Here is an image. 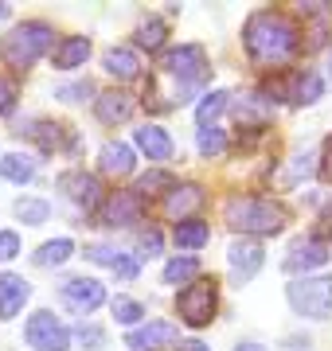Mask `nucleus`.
Returning a JSON list of instances; mask_svg holds the SVG:
<instances>
[{
  "label": "nucleus",
  "instance_id": "f257e3e1",
  "mask_svg": "<svg viewBox=\"0 0 332 351\" xmlns=\"http://www.w3.org/2000/svg\"><path fill=\"white\" fill-rule=\"evenodd\" d=\"M246 51L262 66H278L297 51V24L281 12H254L246 20Z\"/></svg>",
  "mask_w": 332,
  "mask_h": 351
},
{
  "label": "nucleus",
  "instance_id": "f03ea898",
  "mask_svg": "<svg viewBox=\"0 0 332 351\" xmlns=\"http://www.w3.org/2000/svg\"><path fill=\"white\" fill-rule=\"evenodd\" d=\"M227 215V223L235 230H243V234H278L281 226H285V207L270 199H258V195H239V199H230L223 207Z\"/></svg>",
  "mask_w": 332,
  "mask_h": 351
},
{
  "label": "nucleus",
  "instance_id": "7ed1b4c3",
  "mask_svg": "<svg viewBox=\"0 0 332 351\" xmlns=\"http://www.w3.org/2000/svg\"><path fill=\"white\" fill-rule=\"evenodd\" d=\"M51 43H55L51 27L39 24V20H32V24H20V27H12V32L4 36V43H0V59H4L8 66H16V71H24V66L36 63Z\"/></svg>",
  "mask_w": 332,
  "mask_h": 351
},
{
  "label": "nucleus",
  "instance_id": "20e7f679",
  "mask_svg": "<svg viewBox=\"0 0 332 351\" xmlns=\"http://www.w3.org/2000/svg\"><path fill=\"white\" fill-rule=\"evenodd\" d=\"M289 304L301 316L324 320L332 313V277H301L289 285Z\"/></svg>",
  "mask_w": 332,
  "mask_h": 351
},
{
  "label": "nucleus",
  "instance_id": "39448f33",
  "mask_svg": "<svg viewBox=\"0 0 332 351\" xmlns=\"http://www.w3.org/2000/svg\"><path fill=\"white\" fill-rule=\"evenodd\" d=\"M172 78H180V86H195V82H204L207 78V51L200 43H184V47L168 51L165 59H161Z\"/></svg>",
  "mask_w": 332,
  "mask_h": 351
},
{
  "label": "nucleus",
  "instance_id": "423d86ee",
  "mask_svg": "<svg viewBox=\"0 0 332 351\" xmlns=\"http://www.w3.org/2000/svg\"><path fill=\"white\" fill-rule=\"evenodd\" d=\"M176 308H180V320L184 324H192V328L211 324V316H215V281H195V285H188L176 297Z\"/></svg>",
  "mask_w": 332,
  "mask_h": 351
},
{
  "label": "nucleus",
  "instance_id": "0eeeda50",
  "mask_svg": "<svg viewBox=\"0 0 332 351\" xmlns=\"http://www.w3.org/2000/svg\"><path fill=\"white\" fill-rule=\"evenodd\" d=\"M24 336H27V343H32L36 351H67V348H71L67 328L59 324L51 313H32V316H27Z\"/></svg>",
  "mask_w": 332,
  "mask_h": 351
},
{
  "label": "nucleus",
  "instance_id": "6e6552de",
  "mask_svg": "<svg viewBox=\"0 0 332 351\" xmlns=\"http://www.w3.org/2000/svg\"><path fill=\"white\" fill-rule=\"evenodd\" d=\"M102 301H106V289L98 285L94 277H71V281H63V304L71 308V313L86 316Z\"/></svg>",
  "mask_w": 332,
  "mask_h": 351
},
{
  "label": "nucleus",
  "instance_id": "1a4fd4ad",
  "mask_svg": "<svg viewBox=\"0 0 332 351\" xmlns=\"http://www.w3.org/2000/svg\"><path fill=\"white\" fill-rule=\"evenodd\" d=\"M180 339V328L168 324V320H149L145 328H133L126 336V348L129 351H161V348H172Z\"/></svg>",
  "mask_w": 332,
  "mask_h": 351
},
{
  "label": "nucleus",
  "instance_id": "9d476101",
  "mask_svg": "<svg viewBox=\"0 0 332 351\" xmlns=\"http://www.w3.org/2000/svg\"><path fill=\"white\" fill-rule=\"evenodd\" d=\"M227 262H230V281L243 285V281H250L262 269V246L250 239H235L227 246Z\"/></svg>",
  "mask_w": 332,
  "mask_h": 351
},
{
  "label": "nucleus",
  "instance_id": "9b49d317",
  "mask_svg": "<svg viewBox=\"0 0 332 351\" xmlns=\"http://www.w3.org/2000/svg\"><path fill=\"white\" fill-rule=\"evenodd\" d=\"M59 188L71 195V199L78 203V207H86V211H94L98 207V199H102V188H98V180L86 172H63L59 176Z\"/></svg>",
  "mask_w": 332,
  "mask_h": 351
},
{
  "label": "nucleus",
  "instance_id": "f8f14e48",
  "mask_svg": "<svg viewBox=\"0 0 332 351\" xmlns=\"http://www.w3.org/2000/svg\"><path fill=\"white\" fill-rule=\"evenodd\" d=\"M102 219H106V226H129V223H137V219H141V195H137V191H114V195H110V203H106Z\"/></svg>",
  "mask_w": 332,
  "mask_h": 351
},
{
  "label": "nucleus",
  "instance_id": "ddd939ff",
  "mask_svg": "<svg viewBox=\"0 0 332 351\" xmlns=\"http://www.w3.org/2000/svg\"><path fill=\"white\" fill-rule=\"evenodd\" d=\"M27 297H32V289H27L24 277L0 274V320H12V316L24 308Z\"/></svg>",
  "mask_w": 332,
  "mask_h": 351
},
{
  "label": "nucleus",
  "instance_id": "4468645a",
  "mask_svg": "<svg viewBox=\"0 0 332 351\" xmlns=\"http://www.w3.org/2000/svg\"><path fill=\"white\" fill-rule=\"evenodd\" d=\"M329 262V246L324 242H294V250L285 258V274H301V269H317Z\"/></svg>",
  "mask_w": 332,
  "mask_h": 351
},
{
  "label": "nucleus",
  "instance_id": "2eb2a0df",
  "mask_svg": "<svg viewBox=\"0 0 332 351\" xmlns=\"http://www.w3.org/2000/svg\"><path fill=\"white\" fill-rule=\"evenodd\" d=\"M200 203H204V191L195 188V184H184V188H172L165 195V215L168 219H184V223H188V215H192Z\"/></svg>",
  "mask_w": 332,
  "mask_h": 351
},
{
  "label": "nucleus",
  "instance_id": "dca6fc26",
  "mask_svg": "<svg viewBox=\"0 0 332 351\" xmlns=\"http://www.w3.org/2000/svg\"><path fill=\"white\" fill-rule=\"evenodd\" d=\"M86 258L90 262H98V265H106V269H114L121 281H133V277H137V262H133L129 254L110 250V246H86Z\"/></svg>",
  "mask_w": 332,
  "mask_h": 351
},
{
  "label": "nucleus",
  "instance_id": "f3484780",
  "mask_svg": "<svg viewBox=\"0 0 332 351\" xmlns=\"http://www.w3.org/2000/svg\"><path fill=\"white\" fill-rule=\"evenodd\" d=\"M94 110H98V117H102L106 125H117V121H126L129 113H133V98L121 94V90H106V94H98Z\"/></svg>",
  "mask_w": 332,
  "mask_h": 351
},
{
  "label": "nucleus",
  "instance_id": "a211bd4d",
  "mask_svg": "<svg viewBox=\"0 0 332 351\" xmlns=\"http://www.w3.org/2000/svg\"><path fill=\"white\" fill-rule=\"evenodd\" d=\"M133 141H137V149L149 156V160H168L172 156V141H168L165 129H156V125H145L133 133Z\"/></svg>",
  "mask_w": 332,
  "mask_h": 351
},
{
  "label": "nucleus",
  "instance_id": "6ab92c4d",
  "mask_svg": "<svg viewBox=\"0 0 332 351\" xmlns=\"http://www.w3.org/2000/svg\"><path fill=\"white\" fill-rule=\"evenodd\" d=\"M86 55H90V39L86 36H67L63 43H55L51 63L59 66V71H71V66L86 63Z\"/></svg>",
  "mask_w": 332,
  "mask_h": 351
},
{
  "label": "nucleus",
  "instance_id": "aec40b11",
  "mask_svg": "<svg viewBox=\"0 0 332 351\" xmlns=\"http://www.w3.org/2000/svg\"><path fill=\"white\" fill-rule=\"evenodd\" d=\"M102 172L129 176V172H133V149L121 145V141H106V145H102Z\"/></svg>",
  "mask_w": 332,
  "mask_h": 351
},
{
  "label": "nucleus",
  "instance_id": "412c9836",
  "mask_svg": "<svg viewBox=\"0 0 332 351\" xmlns=\"http://www.w3.org/2000/svg\"><path fill=\"white\" fill-rule=\"evenodd\" d=\"M0 176L12 180V184H27V180L36 176V160H32V156H20V152H8V156L0 160Z\"/></svg>",
  "mask_w": 332,
  "mask_h": 351
},
{
  "label": "nucleus",
  "instance_id": "4be33fe9",
  "mask_svg": "<svg viewBox=\"0 0 332 351\" xmlns=\"http://www.w3.org/2000/svg\"><path fill=\"white\" fill-rule=\"evenodd\" d=\"M102 63H106V71H110L114 78H133L137 75V55H133L129 47H110Z\"/></svg>",
  "mask_w": 332,
  "mask_h": 351
},
{
  "label": "nucleus",
  "instance_id": "5701e85b",
  "mask_svg": "<svg viewBox=\"0 0 332 351\" xmlns=\"http://www.w3.org/2000/svg\"><path fill=\"white\" fill-rule=\"evenodd\" d=\"M207 239H211V230H207V223H200V219L176 223V246H184V250H200Z\"/></svg>",
  "mask_w": 332,
  "mask_h": 351
},
{
  "label": "nucleus",
  "instance_id": "b1692460",
  "mask_svg": "<svg viewBox=\"0 0 332 351\" xmlns=\"http://www.w3.org/2000/svg\"><path fill=\"white\" fill-rule=\"evenodd\" d=\"M71 250H75V242H71V239L43 242V246H39V254L32 258V262H36V265H63L67 258H71Z\"/></svg>",
  "mask_w": 332,
  "mask_h": 351
},
{
  "label": "nucleus",
  "instance_id": "393cba45",
  "mask_svg": "<svg viewBox=\"0 0 332 351\" xmlns=\"http://www.w3.org/2000/svg\"><path fill=\"white\" fill-rule=\"evenodd\" d=\"M227 98H230L227 90H211V94H207V98L200 101V110H195V121H200V129L211 125V121H215L219 113L227 110Z\"/></svg>",
  "mask_w": 332,
  "mask_h": 351
},
{
  "label": "nucleus",
  "instance_id": "a878e982",
  "mask_svg": "<svg viewBox=\"0 0 332 351\" xmlns=\"http://www.w3.org/2000/svg\"><path fill=\"white\" fill-rule=\"evenodd\" d=\"M137 43H141V47H149V51L161 47V43H165V20H161V16L141 20V24H137Z\"/></svg>",
  "mask_w": 332,
  "mask_h": 351
},
{
  "label": "nucleus",
  "instance_id": "bb28decb",
  "mask_svg": "<svg viewBox=\"0 0 332 351\" xmlns=\"http://www.w3.org/2000/svg\"><path fill=\"white\" fill-rule=\"evenodd\" d=\"M320 78L313 75V71H305V75H297L294 78V101H301V106H309V101H317L320 98Z\"/></svg>",
  "mask_w": 332,
  "mask_h": 351
},
{
  "label": "nucleus",
  "instance_id": "cd10ccee",
  "mask_svg": "<svg viewBox=\"0 0 332 351\" xmlns=\"http://www.w3.org/2000/svg\"><path fill=\"white\" fill-rule=\"evenodd\" d=\"M200 274V262L195 258H172V262L165 265V281L168 285H180V281H188V277Z\"/></svg>",
  "mask_w": 332,
  "mask_h": 351
},
{
  "label": "nucleus",
  "instance_id": "c85d7f7f",
  "mask_svg": "<svg viewBox=\"0 0 332 351\" xmlns=\"http://www.w3.org/2000/svg\"><path fill=\"white\" fill-rule=\"evenodd\" d=\"M195 145H200V152H204V156H219V152L227 149V137H223V129L204 125V129H200V137H195Z\"/></svg>",
  "mask_w": 332,
  "mask_h": 351
},
{
  "label": "nucleus",
  "instance_id": "c756f323",
  "mask_svg": "<svg viewBox=\"0 0 332 351\" xmlns=\"http://www.w3.org/2000/svg\"><path fill=\"white\" fill-rule=\"evenodd\" d=\"M16 215H20L24 223L39 226V223H47V215H51V207H47L43 199H20V203H16Z\"/></svg>",
  "mask_w": 332,
  "mask_h": 351
},
{
  "label": "nucleus",
  "instance_id": "7c9ffc66",
  "mask_svg": "<svg viewBox=\"0 0 332 351\" xmlns=\"http://www.w3.org/2000/svg\"><path fill=\"white\" fill-rule=\"evenodd\" d=\"M317 152H301V156H294V164H289V172L281 176V184H289V188H294L297 180H301V176H309L313 172V168H317Z\"/></svg>",
  "mask_w": 332,
  "mask_h": 351
},
{
  "label": "nucleus",
  "instance_id": "2f4dec72",
  "mask_svg": "<svg viewBox=\"0 0 332 351\" xmlns=\"http://www.w3.org/2000/svg\"><path fill=\"white\" fill-rule=\"evenodd\" d=\"M114 316H117V324H137L141 316H145V308H141L137 301H129V297H117V301H114Z\"/></svg>",
  "mask_w": 332,
  "mask_h": 351
},
{
  "label": "nucleus",
  "instance_id": "473e14b6",
  "mask_svg": "<svg viewBox=\"0 0 332 351\" xmlns=\"http://www.w3.org/2000/svg\"><path fill=\"white\" fill-rule=\"evenodd\" d=\"M153 188H172V180H168L165 172H149V176H141L137 195H153Z\"/></svg>",
  "mask_w": 332,
  "mask_h": 351
},
{
  "label": "nucleus",
  "instance_id": "72a5a7b5",
  "mask_svg": "<svg viewBox=\"0 0 332 351\" xmlns=\"http://www.w3.org/2000/svg\"><path fill=\"white\" fill-rule=\"evenodd\" d=\"M20 254V234L16 230H0V262H8Z\"/></svg>",
  "mask_w": 332,
  "mask_h": 351
},
{
  "label": "nucleus",
  "instance_id": "f704fd0d",
  "mask_svg": "<svg viewBox=\"0 0 332 351\" xmlns=\"http://www.w3.org/2000/svg\"><path fill=\"white\" fill-rule=\"evenodd\" d=\"M12 106H16V82L12 78H0V117L12 113Z\"/></svg>",
  "mask_w": 332,
  "mask_h": 351
},
{
  "label": "nucleus",
  "instance_id": "c9c22d12",
  "mask_svg": "<svg viewBox=\"0 0 332 351\" xmlns=\"http://www.w3.org/2000/svg\"><path fill=\"white\" fill-rule=\"evenodd\" d=\"M137 250H141V258H156V254H161V234H156V230L141 234V239H137Z\"/></svg>",
  "mask_w": 332,
  "mask_h": 351
},
{
  "label": "nucleus",
  "instance_id": "e433bc0d",
  "mask_svg": "<svg viewBox=\"0 0 332 351\" xmlns=\"http://www.w3.org/2000/svg\"><path fill=\"white\" fill-rule=\"evenodd\" d=\"M239 121H266V110L262 106H254V101H239Z\"/></svg>",
  "mask_w": 332,
  "mask_h": 351
},
{
  "label": "nucleus",
  "instance_id": "4c0bfd02",
  "mask_svg": "<svg viewBox=\"0 0 332 351\" xmlns=\"http://www.w3.org/2000/svg\"><path fill=\"white\" fill-rule=\"evenodd\" d=\"M86 94H90V82H75V86L55 90V98H63V101H78V98H86Z\"/></svg>",
  "mask_w": 332,
  "mask_h": 351
},
{
  "label": "nucleus",
  "instance_id": "58836bf2",
  "mask_svg": "<svg viewBox=\"0 0 332 351\" xmlns=\"http://www.w3.org/2000/svg\"><path fill=\"white\" fill-rule=\"evenodd\" d=\"M78 343H82V348H86V343L94 348V343H102V332H98V328H86V324H82V328H78Z\"/></svg>",
  "mask_w": 332,
  "mask_h": 351
},
{
  "label": "nucleus",
  "instance_id": "ea45409f",
  "mask_svg": "<svg viewBox=\"0 0 332 351\" xmlns=\"http://www.w3.org/2000/svg\"><path fill=\"white\" fill-rule=\"evenodd\" d=\"M180 351H207L204 343H195V339H188V343H180Z\"/></svg>",
  "mask_w": 332,
  "mask_h": 351
},
{
  "label": "nucleus",
  "instance_id": "a19ab883",
  "mask_svg": "<svg viewBox=\"0 0 332 351\" xmlns=\"http://www.w3.org/2000/svg\"><path fill=\"white\" fill-rule=\"evenodd\" d=\"M235 351H266V348H262V343H239Z\"/></svg>",
  "mask_w": 332,
  "mask_h": 351
},
{
  "label": "nucleus",
  "instance_id": "79ce46f5",
  "mask_svg": "<svg viewBox=\"0 0 332 351\" xmlns=\"http://www.w3.org/2000/svg\"><path fill=\"white\" fill-rule=\"evenodd\" d=\"M4 16H8V4H0V20H4Z\"/></svg>",
  "mask_w": 332,
  "mask_h": 351
}]
</instances>
